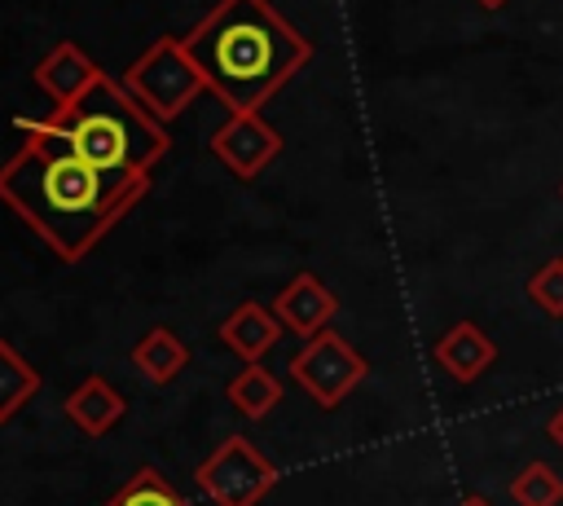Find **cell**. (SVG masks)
Instances as JSON below:
<instances>
[{
    "label": "cell",
    "mask_w": 563,
    "mask_h": 506,
    "mask_svg": "<svg viewBox=\"0 0 563 506\" xmlns=\"http://www.w3.org/2000/svg\"><path fill=\"white\" fill-rule=\"evenodd\" d=\"M18 132L22 145L0 167V202L62 264H79L150 194V176L92 167L44 119H18Z\"/></svg>",
    "instance_id": "obj_1"
},
{
    "label": "cell",
    "mask_w": 563,
    "mask_h": 506,
    "mask_svg": "<svg viewBox=\"0 0 563 506\" xmlns=\"http://www.w3.org/2000/svg\"><path fill=\"white\" fill-rule=\"evenodd\" d=\"M180 40L229 114L260 110L312 62V44L268 0H216Z\"/></svg>",
    "instance_id": "obj_2"
},
{
    "label": "cell",
    "mask_w": 563,
    "mask_h": 506,
    "mask_svg": "<svg viewBox=\"0 0 563 506\" xmlns=\"http://www.w3.org/2000/svg\"><path fill=\"white\" fill-rule=\"evenodd\" d=\"M44 128L57 132L79 158L114 176H150L154 163H163L172 150L167 123L154 119L123 88V79H110L106 70L70 106H53Z\"/></svg>",
    "instance_id": "obj_3"
},
{
    "label": "cell",
    "mask_w": 563,
    "mask_h": 506,
    "mask_svg": "<svg viewBox=\"0 0 563 506\" xmlns=\"http://www.w3.org/2000/svg\"><path fill=\"white\" fill-rule=\"evenodd\" d=\"M119 79L163 123H172L180 110H189V101L198 92H207V84H202L194 57L185 53V40L180 35H158Z\"/></svg>",
    "instance_id": "obj_4"
},
{
    "label": "cell",
    "mask_w": 563,
    "mask_h": 506,
    "mask_svg": "<svg viewBox=\"0 0 563 506\" xmlns=\"http://www.w3.org/2000/svg\"><path fill=\"white\" fill-rule=\"evenodd\" d=\"M282 471L246 440V436H229L220 440L198 466H194V484L216 502V506H260L273 488H277Z\"/></svg>",
    "instance_id": "obj_5"
},
{
    "label": "cell",
    "mask_w": 563,
    "mask_h": 506,
    "mask_svg": "<svg viewBox=\"0 0 563 506\" xmlns=\"http://www.w3.org/2000/svg\"><path fill=\"white\" fill-rule=\"evenodd\" d=\"M369 361L339 334V330H321L312 339H303V348L290 356V378L312 396L317 409H339L356 383H365Z\"/></svg>",
    "instance_id": "obj_6"
},
{
    "label": "cell",
    "mask_w": 563,
    "mask_h": 506,
    "mask_svg": "<svg viewBox=\"0 0 563 506\" xmlns=\"http://www.w3.org/2000/svg\"><path fill=\"white\" fill-rule=\"evenodd\" d=\"M211 154L242 180H255L277 154H282V132L260 119V110H238L211 132Z\"/></svg>",
    "instance_id": "obj_7"
},
{
    "label": "cell",
    "mask_w": 563,
    "mask_h": 506,
    "mask_svg": "<svg viewBox=\"0 0 563 506\" xmlns=\"http://www.w3.org/2000/svg\"><path fill=\"white\" fill-rule=\"evenodd\" d=\"M334 312H339V295H334L317 273H295V277L277 290V299H273V317H277L286 330H295L299 339L321 334V330L334 321Z\"/></svg>",
    "instance_id": "obj_8"
},
{
    "label": "cell",
    "mask_w": 563,
    "mask_h": 506,
    "mask_svg": "<svg viewBox=\"0 0 563 506\" xmlns=\"http://www.w3.org/2000/svg\"><path fill=\"white\" fill-rule=\"evenodd\" d=\"M97 75H101V66H97L75 40H57V44L35 62V70H31V79L48 92L53 106H70Z\"/></svg>",
    "instance_id": "obj_9"
},
{
    "label": "cell",
    "mask_w": 563,
    "mask_h": 506,
    "mask_svg": "<svg viewBox=\"0 0 563 506\" xmlns=\"http://www.w3.org/2000/svg\"><path fill=\"white\" fill-rule=\"evenodd\" d=\"M431 356L440 361V370H444L449 378L475 383V378L497 361V343H493L475 321H457V326H449V330L435 339Z\"/></svg>",
    "instance_id": "obj_10"
},
{
    "label": "cell",
    "mask_w": 563,
    "mask_h": 506,
    "mask_svg": "<svg viewBox=\"0 0 563 506\" xmlns=\"http://www.w3.org/2000/svg\"><path fill=\"white\" fill-rule=\"evenodd\" d=\"M123 414H128L123 392H119L114 383H106L101 374H88V378L66 396V418H70L88 440H97V436L114 431Z\"/></svg>",
    "instance_id": "obj_11"
},
{
    "label": "cell",
    "mask_w": 563,
    "mask_h": 506,
    "mask_svg": "<svg viewBox=\"0 0 563 506\" xmlns=\"http://www.w3.org/2000/svg\"><path fill=\"white\" fill-rule=\"evenodd\" d=\"M277 334H282V321L273 317V308H264V304H255V299L238 304V308L220 321V343H224L229 352H238L246 365L260 361V356L277 343Z\"/></svg>",
    "instance_id": "obj_12"
},
{
    "label": "cell",
    "mask_w": 563,
    "mask_h": 506,
    "mask_svg": "<svg viewBox=\"0 0 563 506\" xmlns=\"http://www.w3.org/2000/svg\"><path fill=\"white\" fill-rule=\"evenodd\" d=\"M132 365H136V374L141 378H150V383H172V378H180L185 374V365H189V348L167 330V326H150L136 343H132Z\"/></svg>",
    "instance_id": "obj_13"
},
{
    "label": "cell",
    "mask_w": 563,
    "mask_h": 506,
    "mask_svg": "<svg viewBox=\"0 0 563 506\" xmlns=\"http://www.w3.org/2000/svg\"><path fill=\"white\" fill-rule=\"evenodd\" d=\"M40 370L9 343V339H0V422H9L35 392H40Z\"/></svg>",
    "instance_id": "obj_14"
},
{
    "label": "cell",
    "mask_w": 563,
    "mask_h": 506,
    "mask_svg": "<svg viewBox=\"0 0 563 506\" xmlns=\"http://www.w3.org/2000/svg\"><path fill=\"white\" fill-rule=\"evenodd\" d=\"M224 396H229V405H233L242 418H264V414L277 409L282 383H277L260 361H251V365H242V374L224 387Z\"/></svg>",
    "instance_id": "obj_15"
},
{
    "label": "cell",
    "mask_w": 563,
    "mask_h": 506,
    "mask_svg": "<svg viewBox=\"0 0 563 506\" xmlns=\"http://www.w3.org/2000/svg\"><path fill=\"white\" fill-rule=\"evenodd\" d=\"M101 506H194V502H185L154 466H141L128 484H119Z\"/></svg>",
    "instance_id": "obj_16"
},
{
    "label": "cell",
    "mask_w": 563,
    "mask_h": 506,
    "mask_svg": "<svg viewBox=\"0 0 563 506\" xmlns=\"http://www.w3.org/2000/svg\"><path fill=\"white\" fill-rule=\"evenodd\" d=\"M510 497L519 506H559L563 502V475L550 471L545 462H528L519 466V475L510 480Z\"/></svg>",
    "instance_id": "obj_17"
},
{
    "label": "cell",
    "mask_w": 563,
    "mask_h": 506,
    "mask_svg": "<svg viewBox=\"0 0 563 506\" xmlns=\"http://www.w3.org/2000/svg\"><path fill=\"white\" fill-rule=\"evenodd\" d=\"M528 299L545 317H563V260H550L528 277Z\"/></svg>",
    "instance_id": "obj_18"
},
{
    "label": "cell",
    "mask_w": 563,
    "mask_h": 506,
    "mask_svg": "<svg viewBox=\"0 0 563 506\" xmlns=\"http://www.w3.org/2000/svg\"><path fill=\"white\" fill-rule=\"evenodd\" d=\"M545 431H550V440H554V444L563 449V409H559V414L550 418V427H545Z\"/></svg>",
    "instance_id": "obj_19"
},
{
    "label": "cell",
    "mask_w": 563,
    "mask_h": 506,
    "mask_svg": "<svg viewBox=\"0 0 563 506\" xmlns=\"http://www.w3.org/2000/svg\"><path fill=\"white\" fill-rule=\"evenodd\" d=\"M457 506H493V502H488V497H479V493H471V497H462Z\"/></svg>",
    "instance_id": "obj_20"
},
{
    "label": "cell",
    "mask_w": 563,
    "mask_h": 506,
    "mask_svg": "<svg viewBox=\"0 0 563 506\" xmlns=\"http://www.w3.org/2000/svg\"><path fill=\"white\" fill-rule=\"evenodd\" d=\"M475 4H479V9H501L506 0H475Z\"/></svg>",
    "instance_id": "obj_21"
}]
</instances>
